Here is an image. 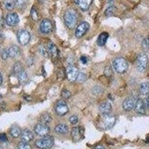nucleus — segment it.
Segmentation results:
<instances>
[{
    "instance_id": "6",
    "label": "nucleus",
    "mask_w": 149,
    "mask_h": 149,
    "mask_svg": "<svg viewBox=\"0 0 149 149\" xmlns=\"http://www.w3.org/2000/svg\"><path fill=\"white\" fill-rule=\"evenodd\" d=\"M54 110H55L56 113L58 116H63L69 112V107L66 102H64L63 100H59L56 102Z\"/></svg>"
},
{
    "instance_id": "14",
    "label": "nucleus",
    "mask_w": 149,
    "mask_h": 149,
    "mask_svg": "<svg viewBox=\"0 0 149 149\" xmlns=\"http://www.w3.org/2000/svg\"><path fill=\"white\" fill-rule=\"evenodd\" d=\"M5 21H6V23H7L8 26L13 27V26H17V24L19 23V16L16 13H9V14H7Z\"/></svg>"
},
{
    "instance_id": "23",
    "label": "nucleus",
    "mask_w": 149,
    "mask_h": 149,
    "mask_svg": "<svg viewBox=\"0 0 149 149\" xmlns=\"http://www.w3.org/2000/svg\"><path fill=\"white\" fill-rule=\"evenodd\" d=\"M69 127L65 124H59L54 127V131L59 134H66L68 132Z\"/></svg>"
},
{
    "instance_id": "19",
    "label": "nucleus",
    "mask_w": 149,
    "mask_h": 149,
    "mask_svg": "<svg viewBox=\"0 0 149 149\" xmlns=\"http://www.w3.org/2000/svg\"><path fill=\"white\" fill-rule=\"evenodd\" d=\"M47 49L49 54L53 58H56L58 55V48L52 42H49L47 45Z\"/></svg>"
},
{
    "instance_id": "18",
    "label": "nucleus",
    "mask_w": 149,
    "mask_h": 149,
    "mask_svg": "<svg viewBox=\"0 0 149 149\" xmlns=\"http://www.w3.org/2000/svg\"><path fill=\"white\" fill-rule=\"evenodd\" d=\"M99 110L102 114H109L112 111V104L110 102H104L99 106Z\"/></svg>"
},
{
    "instance_id": "40",
    "label": "nucleus",
    "mask_w": 149,
    "mask_h": 149,
    "mask_svg": "<svg viewBox=\"0 0 149 149\" xmlns=\"http://www.w3.org/2000/svg\"><path fill=\"white\" fill-rule=\"evenodd\" d=\"M34 63V58L32 57H29V58L27 59V64L29 66H31V65H33Z\"/></svg>"
},
{
    "instance_id": "20",
    "label": "nucleus",
    "mask_w": 149,
    "mask_h": 149,
    "mask_svg": "<svg viewBox=\"0 0 149 149\" xmlns=\"http://www.w3.org/2000/svg\"><path fill=\"white\" fill-rule=\"evenodd\" d=\"M9 57L11 58H18L19 55L20 54V49L17 46L14 45L9 48L8 49Z\"/></svg>"
},
{
    "instance_id": "4",
    "label": "nucleus",
    "mask_w": 149,
    "mask_h": 149,
    "mask_svg": "<svg viewBox=\"0 0 149 149\" xmlns=\"http://www.w3.org/2000/svg\"><path fill=\"white\" fill-rule=\"evenodd\" d=\"M54 138L51 136H42L40 139L36 140L35 146L40 149H49L52 148L54 145Z\"/></svg>"
},
{
    "instance_id": "5",
    "label": "nucleus",
    "mask_w": 149,
    "mask_h": 149,
    "mask_svg": "<svg viewBox=\"0 0 149 149\" xmlns=\"http://www.w3.org/2000/svg\"><path fill=\"white\" fill-rule=\"evenodd\" d=\"M148 66V58L146 54H140L137 58L136 66L137 70L141 72H144L147 70Z\"/></svg>"
},
{
    "instance_id": "29",
    "label": "nucleus",
    "mask_w": 149,
    "mask_h": 149,
    "mask_svg": "<svg viewBox=\"0 0 149 149\" xmlns=\"http://www.w3.org/2000/svg\"><path fill=\"white\" fill-rule=\"evenodd\" d=\"M38 50H39L40 53L43 57L48 58V56H49V52H48V49H46L43 45H40V46L38 47Z\"/></svg>"
},
{
    "instance_id": "39",
    "label": "nucleus",
    "mask_w": 149,
    "mask_h": 149,
    "mask_svg": "<svg viewBox=\"0 0 149 149\" xmlns=\"http://www.w3.org/2000/svg\"><path fill=\"white\" fill-rule=\"evenodd\" d=\"M0 141L2 142H5L8 141L7 135L5 134H0Z\"/></svg>"
},
{
    "instance_id": "10",
    "label": "nucleus",
    "mask_w": 149,
    "mask_h": 149,
    "mask_svg": "<svg viewBox=\"0 0 149 149\" xmlns=\"http://www.w3.org/2000/svg\"><path fill=\"white\" fill-rule=\"evenodd\" d=\"M34 132L37 136H45L50 133V127L47 125H44V124H37L34 127Z\"/></svg>"
},
{
    "instance_id": "34",
    "label": "nucleus",
    "mask_w": 149,
    "mask_h": 149,
    "mask_svg": "<svg viewBox=\"0 0 149 149\" xmlns=\"http://www.w3.org/2000/svg\"><path fill=\"white\" fill-rule=\"evenodd\" d=\"M18 148L19 149H31V147L30 145L27 142H21L18 144Z\"/></svg>"
},
{
    "instance_id": "26",
    "label": "nucleus",
    "mask_w": 149,
    "mask_h": 149,
    "mask_svg": "<svg viewBox=\"0 0 149 149\" xmlns=\"http://www.w3.org/2000/svg\"><path fill=\"white\" fill-rule=\"evenodd\" d=\"M139 91L142 95H147L149 94V83L148 82H144L141 84L139 86Z\"/></svg>"
},
{
    "instance_id": "43",
    "label": "nucleus",
    "mask_w": 149,
    "mask_h": 149,
    "mask_svg": "<svg viewBox=\"0 0 149 149\" xmlns=\"http://www.w3.org/2000/svg\"><path fill=\"white\" fill-rule=\"evenodd\" d=\"M2 82H3V78H2V74L0 73V86L2 84Z\"/></svg>"
},
{
    "instance_id": "2",
    "label": "nucleus",
    "mask_w": 149,
    "mask_h": 149,
    "mask_svg": "<svg viewBox=\"0 0 149 149\" xmlns=\"http://www.w3.org/2000/svg\"><path fill=\"white\" fill-rule=\"evenodd\" d=\"M64 21L68 29H73L78 22V14L72 8L67 9L64 14Z\"/></svg>"
},
{
    "instance_id": "45",
    "label": "nucleus",
    "mask_w": 149,
    "mask_h": 149,
    "mask_svg": "<svg viewBox=\"0 0 149 149\" xmlns=\"http://www.w3.org/2000/svg\"><path fill=\"white\" fill-rule=\"evenodd\" d=\"M113 1L114 0H108V4L110 5V6H111L112 4L113 3Z\"/></svg>"
},
{
    "instance_id": "36",
    "label": "nucleus",
    "mask_w": 149,
    "mask_h": 149,
    "mask_svg": "<svg viewBox=\"0 0 149 149\" xmlns=\"http://www.w3.org/2000/svg\"><path fill=\"white\" fill-rule=\"evenodd\" d=\"M104 74L107 77L111 76L112 74H113V70L110 68V66H106L104 70Z\"/></svg>"
},
{
    "instance_id": "13",
    "label": "nucleus",
    "mask_w": 149,
    "mask_h": 149,
    "mask_svg": "<svg viewBox=\"0 0 149 149\" xmlns=\"http://www.w3.org/2000/svg\"><path fill=\"white\" fill-rule=\"evenodd\" d=\"M136 99L134 96H130L129 98H126L125 100L123 102V109L125 111H130L134 108L136 104Z\"/></svg>"
},
{
    "instance_id": "15",
    "label": "nucleus",
    "mask_w": 149,
    "mask_h": 149,
    "mask_svg": "<svg viewBox=\"0 0 149 149\" xmlns=\"http://www.w3.org/2000/svg\"><path fill=\"white\" fill-rule=\"evenodd\" d=\"M20 138L22 139V142L29 143L34 139V134L29 129H25L21 133Z\"/></svg>"
},
{
    "instance_id": "8",
    "label": "nucleus",
    "mask_w": 149,
    "mask_h": 149,
    "mask_svg": "<svg viewBox=\"0 0 149 149\" xmlns=\"http://www.w3.org/2000/svg\"><path fill=\"white\" fill-rule=\"evenodd\" d=\"M78 74H79L78 70L77 69V67H75V66H69L66 67V78H67L68 81H70V82H74L75 81H77Z\"/></svg>"
},
{
    "instance_id": "24",
    "label": "nucleus",
    "mask_w": 149,
    "mask_h": 149,
    "mask_svg": "<svg viewBox=\"0 0 149 149\" xmlns=\"http://www.w3.org/2000/svg\"><path fill=\"white\" fill-rule=\"evenodd\" d=\"M21 133H22V131H21L20 128L17 125L12 126L11 128H10V136L14 138L19 137V136L21 135Z\"/></svg>"
},
{
    "instance_id": "38",
    "label": "nucleus",
    "mask_w": 149,
    "mask_h": 149,
    "mask_svg": "<svg viewBox=\"0 0 149 149\" xmlns=\"http://www.w3.org/2000/svg\"><path fill=\"white\" fill-rule=\"evenodd\" d=\"M26 4V0H16V5L19 8L23 7Z\"/></svg>"
},
{
    "instance_id": "46",
    "label": "nucleus",
    "mask_w": 149,
    "mask_h": 149,
    "mask_svg": "<svg viewBox=\"0 0 149 149\" xmlns=\"http://www.w3.org/2000/svg\"><path fill=\"white\" fill-rule=\"evenodd\" d=\"M148 103H149V94H148Z\"/></svg>"
},
{
    "instance_id": "33",
    "label": "nucleus",
    "mask_w": 149,
    "mask_h": 149,
    "mask_svg": "<svg viewBox=\"0 0 149 149\" xmlns=\"http://www.w3.org/2000/svg\"><path fill=\"white\" fill-rule=\"evenodd\" d=\"M116 7H114V6H110L109 8H107V9H106V10H105V15L106 16H111L113 14V13L115 12L116 10Z\"/></svg>"
},
{
    "instance_id": "21",
    "label": "nucleus",
    "mask_w": 149,
    "mask_h": 149,
    "mask_svg": "<svg viewBox=\"0 0 149 149\" xmlns=\"http://www.w3.org/2000/svg\"><path fill=\"white\" fill-rule=\"evenodd\" d=\"M109 37L108 33L107 32H102L99 34L98 39H97V45L99 46H104L106 42H107V39Z\"/></svg>"
},
{
    "instance_id": "3",
    "label": "nucleus",
    "mask_w": 149,
    "mask_h": 149,
    "mask_svg": "<svg viewBox=\"0 0 149 149\" xmlns=\"http://www.w3.org/2000/svg\"><path fill=\"white\" fill-rule=\"evenodd\" d=\"M113 66L116 72L119 74H124L128 70V63L125 58H117L113 62Z\"/></svg>"
},
{
    "instance_id": "37",
    "label": "nucleus",
    "mask_w": 149,
    "mask_h": 149,
    "mask_svg": "<svg viewBox=\"0 0 149 149\" xmlns=\"http://www.w3.org/2000/svg\"><path fill=\"white\" fill-rule=\"evenodd\" d=\"M78 117H77L75 115L72 116L70 118V123L72 124V125H76V124L78 123Z\"/></svg>"
},
{
    "instance_id": "32",
    "label": "nucleus",
    "mask_w": 149,
    "mask_h": 149,
    "mask_svg": "<svg viewBox=\"0 0 149 149\" xmlns=\"http://www.w3.org/2000/svg\"><path fill=\"white\" fill-rule=\"evenodd\" d=\"M86 79H87V75H86V74H84V73L83 72H79L78 78H77L78 82H80V83H83V82H84Z\"/></svg>"
},
{
    "instance_id": "44",
    "label": "nucleus",
    "mask_w": 149,
    "mask_h": 149,
    "mask_svg": "<svg viewBox=\"0 0 149 149\" xmlns=\"http://www.w3.org/2000/svg\"><path fill=\"white\" fill-rule=\"evenodd\" d=\"M4 37V35H3V33H2V31L1 30H0V41L2 40V39H3Z\"/></svg>"
},
{
    "instance_id": "25",
    "label": "nucleus",
    "mask_w": 149,
    "mask_h": 149,
    "mask_svg": "<svg viewBox=\"0 0 149 149\" xmlns=\"http://www.w3.org/2000/svg\"><path fill=\"white\" fill-rule=\"evenodd\" d=\"M5 8L8 10H12L16 7V0H4Z\"/></svg>"
},
{
    "instance_id": "7",
    "label": "nucleus",
    "mask_w": 149,
    "mask_h": 149,
    "mask_svg": "<svg viewBox=\"0 0 149 149\" xmlns=\"http://www.w3.org/2000/svg\"><path fill=\"white\" fill-rule=\"evenodd\" d=\"M17 39L19 43L22 46H26L29 42L31 39L30 33L26 30H19L17 33Z\"/></svg>"
},
{
    "instance_id": "41",
    "label": "nucleus",
    "mask_w": 149,
    "mask_h": 149,
    "mask_svg": "<svg viewBox=\"0 0 149 149\" xmlns=\"http://www.w3.org/2000/svg\"><path fill=\"white\" fill-rule=\"evenodd\" d=\"M81 61L82 62V63L86 64V63H87V58H86V56H81Z\"/></svg>"
},
{
    "instance_id": "17",
    "label": "nucleus",
    "mask_w": 149,
    "mask_h": 149,
    "mask_svg": "<svg viewBox=\"0 0 149 149\" xmlns=\"http://www.w3.org/2000/svg\"><path fill=\"white\" fill-rule=\"evenodd\" d=\"M134 110L137 113L141 114V115H145L146 114V107L143 101L141 98H138L136 102Z\"/></svg>"
},
{
    "instance_id": "42",
    "label": "nucleus",
    "mask_w": 149,
    "mask_h": 149,
    "mask_svg": "<svg viewBox=\"0 0 149 149\" xmlns=\"http://www.w3.org/2000/svg\"><path fill=\"white\" fill-rule=\"evenodd\" d=\"M93 149H105V148L104 147H103L102 146H95Z\"/></svg>"
},
{
    "instance_id": "12",
    "label": "nucleus",
    "mask_w": 149,
    "mask_h": 149,
    "mask_svg": "<svg viewBox=\"0 0 149 149\" xmlns=\"http://www.w3.org/2000/svg\"><path fill=\"white\" fill-rule=\"evenodd\" d=\"M40 29L42 34H49L52 30V22L48 19H44L41 21L40 24Z\"/></svg>"
},
{
    "instance_id": "1",
    "label": "nucleus",
    "mask_w": 149,
    "mask_h": 149,
    "mask_svg": "<svg viewBox=\"0 0 149 149\" xmlns=\"http://www.w3.org/2000/svg\"><path fill=\"white\" fill-rule=\"evenodd\" d=\"M116 116L109 114H102L98 122H97V125L100 129L104 130H107L111 129L112 127L115 125L116 124Z\"/></svg>"
},
{
    "instance_id": "9",
    "label": "nucleus",
    "mask_w": 149,
    "mask_h": 149,
    "mask_svg": "<svg viewBox=\"0 0 149 149\" xmlns=\"http://www.w3.org/2000/svg\"><path fill=\"white\" fill-rule=\"evenodd\" d=\"M89 29H90V24L87 22H82L77 26L76 29H75V37L77 38L82 37L87 32Z\"/></svg>"
},
{
    "instance_id": "31",
    "label": "nucleus",
    "mask_w": 149,
    "mask_h": 149,
    "mask_svg": "<svg viewBox=\"0 0 149 149\" xmlns=\"http://www.w3.org/2000/svg\"><path fill=\"white\" fill-rule=\"evenodd\" d=\"M61 98H63V99H67V98H69L71 97V93H70L69 90L64 89V90H63L62 91H61Z\"/></svg>"
},
{
    "instance_id": "11",
    "label": "nucleus",
    "mask_w": 149,
    "mask_h": 149,
    "mask_svg": "<svg viewBox=\"0 0 149 149\" xmlns=\"http://www.w3.org/2000/svg\"><path fill=\"white\" fill-rule=\"evenodd\" d=\"M84 130L82 127H73L71 130V135L73 140L81 141L84 138Z\"/></svg>"
},
{
    "instance_id": "16",
    "label": "nucleus",
    "mask_w": 149,
    "mask_h": 149,
    "mask_svg": "<svg viewBox=\"0 0 149 149\" xmlns=\"http://www.w3.org/2000/svg\"><path fill=\"white\" fill-rule=\"evenodd\" d=\"M74 3L82 10H87L93 0H74Z\"/></svg>"
},
{
    "instance_id": "27",
    "label": "nucleus",
    "mask_w": 149,
    "mask_h": 149,
    "mask_svg": "<svg viewBox=\"0 0 149 149\" xmlns=\"http://www.w3.org/2000/svg\"><path fill=\"white\" fill-rule=\"evenodd\" d=\"M18 79L21 83H24V82L27 81L28 80V74L26 72L22 70V72L18 74Z\"/></svg>"
},
{
    "instance_id": "22",
    "label": "nucleus",
    "mask_w": 149,
    "mask_h": 149,
    "mask_svg": "<svg viewBox=\"0 0 149 149\" xmlns=\"http://www.w3.org/2000/svg\"><path fill=\"white\" fill-rule=\"evenodd\" d=\"M40 122L41 124L48 125L52 122V117L48 113H43L40 117Z\"/></svg>"
},
{
    "instance_id": "30",
    "label": "nucleus",
    "mask_w": 149,
    "mask_h": 149,
    "mask_svg": "<svg viewBox=\"0 0 149 149\" xmlns=\"http://www.w3.org/2000/svg\"><path fill=\"white\" fill-rule=\"evenodd\" d=\"M31 17L34 21H37L38 19V13H37V9L33 7L31 10Z\"/></svg>"
},
{
    "instance_id": "35",
    "label": "nucleus",
    "mask_w": 149,
    "mask_h": 149,
    "mask_svg": "<svg viewBox=\"0 0 149 149\" xmlns=\"http://www.w3.org/2000/svg\"><path fill=\"white\" fill-rule=\"evenodd\" d=\"M9 57V52L8 49H3L2 52H1V58L3 60L8 59V58Z\"/></svg>"
},
{
    "instance_id": "28",
    "label": "nucleus",
    "mask_w": 149,
    "mask_h": 149,
    "mask_svg": "<svg viewBox=\"0 0 149 149\" xmlns=\"http://www.w3.org/2000/svg\"><path fill=\"white\" fill-rule=\"evenodd\" d=\"M22 70H22V66L19 62H17V63L14 65V66H13V71H14V72L15 73V74H18L20 72H22Z\"/></svg>"
}]
</instances>
